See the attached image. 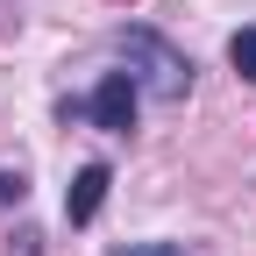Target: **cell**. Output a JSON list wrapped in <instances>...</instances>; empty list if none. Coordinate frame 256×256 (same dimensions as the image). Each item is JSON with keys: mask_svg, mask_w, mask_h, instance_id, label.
<instances>
[{"mask_svg": "<svg viewBox=\"0 0 256 256\" xmlns=\"http://www.w3.org/2000/svg\"><path fill=\"white\" fill-rule=\"evenodd\" d=\"M121 64H128V78H136L150 100H185L192 92V57H178L156 28H121Z\"/></svg>", "mask_w": 256, "mask_h": 256, "instance_id": "cell-1", "label": "cell"}, {"mask_svg": "<svg viewBox=\"0 0 256 256\" xmlns=\"http://www.w3.org/2000/svg\"><path fill=\"white\" fill-rule=\"evenodd\" d=\"M72 114H86V121L114 128V136H128V128H136V114H142V86L128 78V72H107V78L92 86V92H86V100H78Z\"/></svg>", "mask_w": 256, "mask_h": 256, "instance_id": "cell-2", "label": "cell"}, {"mask_svg": "<svg viewBox=\"0 0 256 256\" xmlns=\"http://www.w3.org/2000/svg\"><path fill=\"white\" fill-rule=\"evenodd\" d=\"M107 164H86L78 178H72V192H64V214H72V228H86L92 214H100V200H107Z\"/></svg>", "mask_w": 256, "mask_h": 256, "instance_id": "cell-3", "label": "cell"}, {"mask_svg": "<svg viewBox=\"0 0 256 256\" xmlns=\"http://www.w3.org/2000/svg\"><path fill=\"white\" fill-rule=\"evenodd\" d=\"M228 64L256 86V28H235V43H228Z\"/></svg>", "mask_w": 256, "mask_h": 256, "instance_id": "cell-4", "label": "cell"}, {"mask_svg": "<svg viewBox=\"0 0 256 256\" xmlns=\"http://www.w3.org/2000/svg\"><path fill=\"white\" fill-rule=\"evenodd\" d=\"M121 256H185L178 242H136V249H121Z\"/></svg>", "mask_w": 256, "mask_h": 256, "instance_id": "cell-5", "label": "cell"}, {"mask_svg": "<svg viewBox=\"0 0 256 256\" xmlns=\"http://www.w3.org/2000/svg\"><path fill=\"white\" fill-rule=\"evenodd\" d=\"M22 192H28V178H22V171H0V200H22Z\"/></svg>", "mask_w": 256, "mask_h": 256, "instance_id": "cell-6", "label": "cell"}]
</instances>
